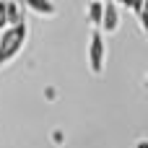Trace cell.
Segmentation results:
<instances>
[{
	"instance_id": "6da1fadb",
	"label": "cell",
	"mask_w": 148,
	"mask_h": 148,
	"mask_svg": "<svg viewBox=\"0 0 148 148\" xmlns=\"http://www.w3.org/2000/svg\"><path fill=\"white\" fill-rule=\"evenodd\" d=\"M26 39H29V26H26V21H23V23H16V26H8V29L0 34V68L8 65V62L21 52V47L26 44Z\"/></svg>"
},
{
	"instance_id": "7a4b0ae2",
	"label": "cell",
	"mask_w": 148,
	"mask_h": 148,
	"mask_svg": "<svg viewBox=\"0 0 148 148\" xmlns=\"http://www.w3.org/2000/svg\"><path fill=\"white\" fill-rule=\"evenodd\" d=\"M104 60H107V44H104V36L101 31H91V39H88V68L94 75H101L104 73Z\"/></svg>"
},
{
	"instance_id": "3957f363",
	"label": "cell",
	"mask_w": 148,
	"mask_h": 148,
	"mask_svg": "<svg viewBox=\"0 0 148 148\" xmlns=\"http://www.w3.org/2000/svg\"><path fill=\"white\" fill-rule=\"evenodd\" d=\"M101 29H104L107 34H114V31L120 29V8H117V3H114V0L104 3V18H101Z\"/></svg>"
},
{
	"instance_id": "277c9868",
	"label": "cell",
	"mask_w": 148,
	"mask_h": 148,
	"mask_svg": "<svg viewBox=\"0 0 148 148\" xmlns=\"http://www.w3.org/2000/svg\"><path fill=\"white\" fill-rule=\"evenodd\" d=\"M23 3V8H29L31 13H36V16H55L57 13V5H55V0H21Z\"/></svg>"
},
{
	"instance_id": "5b68a950",
	"label": "cell",
	"mask_w": 148,
	"mask_h": 148,
	"mask_svg": "<svg viewBox=\"0 0 148 148\" xmlns=\"http://www.w3.org/2000/svg\"><path fill=\"white\" fill-rule=\"evenodd\" d=\"M23 3L21 0H8V26H16V23H23Z\"/></svg>"
},
{
	"instance_id": "8992f818",
	"label": "cell",
	"mask_w": 148,
	"mask_h": 148,
	"mask_svg": "<svg viewBox=\"0 0 148 148\" xmlns=\"http://www.w3.org/2000/svg\"><path fill=\"white\" fill-rule=\"evenodd\" d=\"M101 18H104V3L101 0H91L88 3V23L101 26Z\"/></svg>"
},
{
	"instance_id": "52a82bcc",
	"label": "cell",
	"mask_w": 148,
	"mask_h": 148,
	"mask_svg": "<svg viewBox=\"0 0 148 148\" xmlns=\"http://www.w3.org/2000/svg\"><path fill=\"white\" fill-rule=\"evenodd\" d=\"M8 29V0H0V31Z\"/></svg>"
},
{
	"instance_id": "ba28073f",
	"label": "cell",
	"mask_w": 148,
	"mask_h": 148,
	"mask_svg": "<svg viewBox=\"0 0 148 148\" xmlns=\"http://www.w3.org/2000/svg\"><path fill=\"white\" fill-rule=\"evenodd\" d=\"M125 5H127V8H130V10H133V13L138 16V13L143 10V5H146V0H125Z\"/></svg>"
},
{
	"instance_id": "9c48e42d",
	"label": "cell",
	"mask_w": 148,
	"mask_h": 148,
	"mask_svg": "<svg viewBox=\"0 0 148 148\" xmlns=\"http://www.w3.org/2000/svg\"><path fill=\"white\" fill-rule=\"evenodd\" d=\"M138 21H140V26H143V31L148 34V10H146V8H143V10L138 13Z\"/></svg>"
},
{
	"instance_id": "30bf717a",
	"label": "cell",
	"mask_w": 148,
	"mask_h": 148,
	"mask_svg": "<svg viewBox=\"0 0 148 148\" xmlns=\"http://www.w3.org/2000/svg\"><path fill=\"white\" fill-rule=\"evenodd\" d=\"M52 140H55V146H62V140H65L62 138V130H55L52 133Z\"/></svg>"
},
{
	"instance_id": "8fae6325",
	"label": "cell",
	"mask_w": 148,
	"mask_h": 148,
	"mask_svg": "<svg viewBox=\"0 0 148 148\" xmlns=\"http://www.w3.org/2000/svg\"><path fill=\"white\" fill-rule=\"evenodd\" d=\"M44 96H47V99L52 101V99H55V88H44Z\"/></svg>"
},
{
	"instance_id": "7c38bea8",
	"label": "cell",
	"mask_w": 148,
	"mask_h": 148,
	"mask_svg": "<svg viewBox=\"0 0 148 148\" xmlns=\"http://www.w3.org/2000/svg\"><path fill=\"white\" fill-rule=\"evenodd\" d=\"M135 148H148V140H140V143H138Z\"/></svg>"
},
{
	"instance_id": "4fadbf2b",
	"label": "cell",
	"mask_w": 148,
	"mask_h": 148,
	"mask_svg": "<svg viewBox=\"0 0 148 148\" xmlns=\"http://www.w3.org/2000/svg\"><path fill=\"white\" fill-rule=\"evenodd\" d=\"M114 3H117V5H125V0H114Z\"/></svg>"
},
{
	"instance_id": "5bb4252c",
	"label": "cell",
	"mask_w": 148,
	"mask_h": 148,
	"mask_svg": "<svg viewBox=\"0 0 148 148\" xmlns=\"http://www.w3.org/2000/svg\"><path fill=\"white\" fill-rule=\"evenodd\" d=\"M143 8H146V10H148V0H146V5H143Z\"/></svg>"
},
{
	"instance_id": "9a60e30c",
	"label": "cell",
	"mask_w": 148,
	"mask_h": 148,
	"mask_svg": "<svg viewBox=\"0 0 148 148\" xmlns=\"http://www.w3.org/2000/svg\"><path fill=\"white\" fill-rule=\"evenodd\" d=\"M146 88H148V78H146Z\"/></svg>"
}]
</instances>
